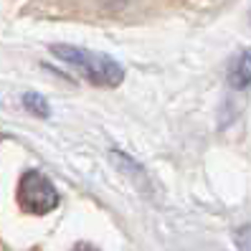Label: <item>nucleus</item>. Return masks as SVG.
Listing matches in <instances>:
<instances>
[{"label": "nucleus", "mask_w": 251, "mask_h": 251, "mask_svg": "<svg viewBox=\"0 0 251 251\" xmlns=\"http://www.w3.org/2000/svg\"><path fill=\"white\" fill-rule=\"evenodd\" d=\"M51 53L64 61L66 66H71L74 71H79L81 76L94 84V86H107L114 89L125 81V69L120 61H114L112 56L97 53L89 49H79V46H69V43H53Z\"/></svg>", "instance_id": "f257e3e1"}, {"label": "nucleus", "mask_w": 251, "mask_h": 251, "mask_svg": "<svg viewBox=\"0 0 251 251\" xmlns=\"http://www.w3.org/2000/svg\"><path fill=\"white\" fill-rule=\"evenodd\" d=\"M23 107H25L28 112H31V114L41 117V120H43V117H49V114H51V109H49V101L43 99L41 94H33V92L23 97Z\"/></svg>", "instance_id": "20e7f679"}, {"label": "nucleus", "mask_w": 251, "mask_h": 251, "mask_svg": "<svg viewBox=\"0 0 251 251\" xmlns=\"http://www.w3.org/2000/svg\"><path fill=\"white\" fill-rule=\"evenodd\" d=\"M58 203H61V196H58V190L49 175H43L41 170H25L21 175L18 205L25 213H33V216L51 213L58 208Z\"/></svg>", "instance_id": "f03ea898"}, {"label": "nucleus", "mask_w": 251, "mask_h": 251, "mask_svg": "<svg viewBox=\"0 0 251 251\" xmlns=\"http://www.w3.org/2000/svg\"><path fill=\"white\" fill-rule=\"evenodd\" d=\"M228 84L233 89H246L251 84V49L241 51L228 66Z\"/></svg>", "instance_id": "7ed1b4c3"}, {"label": "nucleus", "mask_w": 251, "mask_h": 251, "mask_svg": "<svg viewBox=\"0 0 251 251\" xmlns=\"http://www.w3.org/2000/svg\"><path fill=\"white\" fill-rule=\"evenodd\" d=\"M74 251H99V249H97V246H92V244H79Z\"/></svg>", "instance_id": "39448f33"}]
</instances>
